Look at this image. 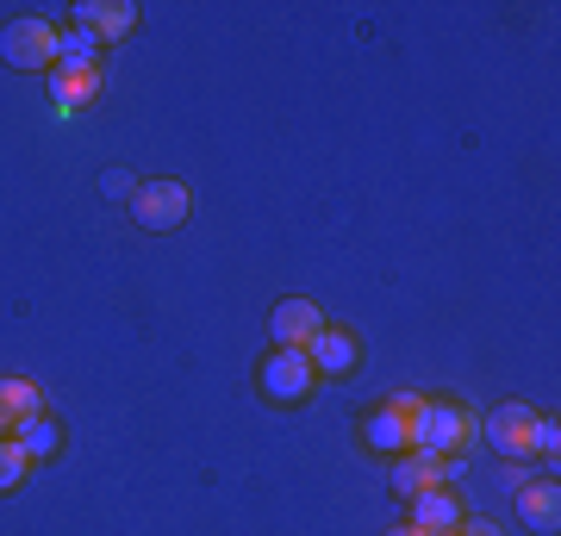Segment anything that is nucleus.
<instances>
[{
    "label": "nucleus",
    "mask_w": 561,
    "mask_h": 536,
    "mask_svg": "<svg viewBox=\"0 0 561 536\" xmlns=\"http://www.w3.org/2000/svg\"><path fill=\"white\" fill-rule=\"evenodd\" d=\"M481 437L493 443L505 461H524V456H549L556 461V449H561L556 418H537L530 406H500L493 418H481Z\"/></svg>",
    "instance_id": "nucleus-1"
},
{
    "label": "nucleus",
    "mask_w": 561,
    "mask_h": 536,
    "mask_svg": "<svg viewBox=\"0 0 561 536\" xmlns=\"http://www.w3.org/2000/svg\"><path fill=\"white\" fill-rule=\"evenodd\" d=\"M0 62L7 69H57L62 62V32L50 20H13L0 25Z\"/></svg>",
    "instance_id": "nucleus-2"
},
{
    "label": "nucleus",
    "mask_w": 561,
    "mask_h": 536,
    "mask_svg": "<svg viewBox=\"0 0 561 536\" xmlns=\"http://www.w3.org/2000/svg\"><path fill=\"white\" fill-rule=\"evenodd\" d=\"M481 437V418L468 412V406H449V399H431L419 418V449L431 456H468Z\"/></svg>",
    "instance_id": "nucleus-3"
},
{
    "label": "nucleus",
    "mask_w": 561,
    "mask_h": 536,
    "mask_svg": "<svg viewBox=\"0 0 561 536\" xmlns=\"http://www.w3.org/2000/svg\"><path fill=\"white\" fill-rule=\"evenodd\" d=\"M312 387H319V368H312L306 350H268V362H262V394L280 399V406H300Z\"/></svg>",
    "instance_id": "nucleus-4"
},
{
    "label": "nucleus",
    "mask_w": 561,
    "mask_h": 536,
    "mask_svg": "<svg viewBox=\"0 0 561 536\" xmlns=\"http://www.w3.org/2000/svg\"><path fill=\"white\" fill-rule=\"evenodd\" d=\"M461 475V456H431V449H405L393 456V493L400 499H419L431 487H449Z\"/></svg>",
    "instance_id": "nucleus-5"
},
{
    "label": "nucleus",
    "mask_w": 561,
    "mask_h": 536,
    "mask_svg": "<svg viewBox=\"0 0 561 536\" xmlns=\"http://www.w3.org/2000/svg\"><path fill=\"white\" fill-rule=\"evenodd\" d=\"M131 213H138V225H150V231H175V225L187 219V187H181V181H138Z\"/></svg>",
    "instance_id": "nucleus-6"
},
{
    "label": "nucleus",
    "mask_w": 561,
    "mask_h": 536,
    "mask_svg": "<svg viewBox=\"0 0 561 536\" xmlns=\"http://www.w3.org/2000/svg\"><path fill=\"white\" fill-rule=\"evenodd\" d=\"M319 331H324V312L312 306V299H280L275 312H268V338H275V350H306Z\"/></svg>",
    "instance_id": "nucleus-7"
},
{
    "label": "nucleus",
    "mask_w": 561,
    "mask_h": 536,
    "mask_svg": "<svg viewBox=\"0 0 561 536\" xmlns=\"http://www.w3.org/2000/svg\"><path fill=\"white\" fill-rule=\"evenodd\" d=\"M76 20H81V32H88V38L119 44V38H131L138 7H131V0H88V7H76Z\"/></svg>",
    "instance_id": "nucleus-8"
},
{
    "label": "nucleus",
    "mask_w": 561,
    "mask_h": 536,
    "mask_svg": "<svg viewBox=\"0 0 561 536\" xmlns=\"http://www.w3.org/2000/svg\"><path fill=\"white\" fill-rule=\"evenodd\" d=\"M518 517L537 536H556L561 531V487L556 480H518Z\"/></svg>",
    "instance_id": "nucleus-9"
},
{
    "label": "nucleus",
    "mask_w": 561,
    "mask_h": 536,
    "mask_svg": "<svg viewBox=\"0 0 561 536\" xmlns=\"http://www.w3.org/2000/svg\"><path fill=\"white\" fill-rule=\"evenodd\" d=\"M362 437H368V449H381V456H405V449H419V424H405L400 412H375L368 424H362Z\"/></svg>",
    "instance_id": "nucleus-10"
},
{
    "label": "nucleus",
    "mask_w": 561,
    "mask_h": 536,
    "mask_svg": "<svg viewBox=\"0 0 561 536\" xmlns=\"http://www.w3.org/2000/svg\"><path fill=\"white\" fill-rule=\"evenodd\" d=\"M306 356H312V368H319V375H350V368H356V338L324 324L319 338L306 343Z\"/></svg>",
    "instance_id": "nucleus-11"
},
{
    "label": "nucleus",
    "mask_w": 561,
    "mask_h": 536,
    "mask_svg": "<svg viewBox=\"0 0 561 536\" xmlns=\"http://www.w3.org/2000/svg\"><path fill=\"white\" fill-rule=\"evenodd\" d=\"M405 524H419V531H456L461 524V505H456V493H449V487H431V493H419L412 499V517H405Z\"/></svg>",
    "instance_id": "nucleus-12"
},
{
    "label": "nucleus",
    "mask_w": 561,
    "mask_h": 536,
    "mask_svg": "<svg viewBox=\"0 0 561 536\" xmlns=\"http://www.w3.org/2000/svg\"><path fill=\"white\" fill-rule=\"evenodd\" d=\"M50 81H57V94L69 100V106H76V100H94L106 88L94 62H57V69H50Z\"/></svg>",
    "instance_id": "nucleus-13"
},
{
    "label": "nucleus",
    "mask_w": 561,
    "mask_h": 536,
    "mask_svg": "<svg viewBox=\"0 0 561 536\" xmlns=\"http://www.w3.org/2000/svg\"><path fill=\"white\" fill-rule=\"evenodd\" d=\"M13 443H20L25 456L38 461V456H57V443H62V431H57V418H20V424H13Z\"/></svg>",
    "instance_id": "nucleus-14"
},
{
    "label": "nucleus",
    "mask_w": 561,
    "mask_h": 536,
    "mask_svg": "<svg viewBox=\"0 0 561 536\" xmlns=\"http://www.w3.org/2000/svg\"><path fill=\"white\" fill-rule=\"evenodd\" d=\"M0 412L13 418V424H20V418H38V412H44V394H38V380H25V375H7V380H0Z\"/></svg>",
    "instance_id": "nucleus-15"
},
{
    "label": "nucleus",
    "mask_w": 561,
    "mask_h": 536,
    "mask_svg": "<svg viewBox=\"0 0 561 536\" xmlns=\"http://www.w3.org/2000/svg\"><path fill=\"white\" fill-rule=\"evenodd\" d=\"M25 468H32V456H25L13 437H0V493H13V487L25 480Z\"/></svg>",
    "instance_id": "nucleus-16"
},
{
    "label": "nucleus",
    "mask_w": 561,
    "mask_h": 536,
    "mask_svg": "<svg viewBox=\"0 0 561 536\" xmlns=\"http://www.w3.org/2000/svg\"><path fill=\"white\" fill-rule=\"evenodd\" d=\"M62 62H94V38L88 32H62Z\"/></svg>",
    "instance_id": "nucleus-17"
},
{
    "label": "nucleus",
    "mask_w": 561,
    "mask_h": 536,
    "mask_svg": "<svg viewBox=\"0 0 561 536\" xmlns=\"http://www.w3.org/2000/svg\"><path fill=\"white\" fill-rule=\"evenodd\" d=\"M424 406H431L424 394H393V399H387V412H400L405 424H419V418H424Z\"/></svg>",
    "instance_id": "nucleus-18"
},
{
    "label": "nucleus",
    "mask_w": 561,
    "mask_h": 536,
    "mask_svg": "<svg viewBox=\"0 0 561 536\" xmlns=\"http://www.w3.org/2000/svg\"><path fill=\"white\" fill-rule=\"evenodd\" d=\"M461 536H500L493 524H481V517H461Z\"/></svg>",
    "instance_id": "nucleus-19"
},
{
    "label": "nucleus",
    "mask_w": 561,
    "mask_h": 536,
    "mask_svg": "<svg viewBox=\"0 0 561 536\" xmlns=\"http://www.w3.org/2000/svg\"><path fill=\"white\" fill-rule=\"evenodd\" d=\"M387 536H431V531H419V524H393Z\"/></svg>",
    "instance_id": "nucleus-20"
},
{
    "label": "nucleus",
    "mask_w": 561,
    "mask_h": 536,
    "mask_svg": "<svg viewBox=\"0 0 561 536\" xmlns=\"http://www.w3.org/2000/svg\"><path fill=\"white\" fill-rule=\"evenodd\" d=\"M0 437H13V418H7V412H0Z\"/></svg>",
    "instance_id": "nucleus-21"
},
{
    "label": "nucleus",
    "mask_w": 561,
    "mask_h": 536,
    "mask_svg": "<svg viewBox=\"0 0 561 536\" xmlns=\"http://www.w3.org/2000/svg\"><path fill=\"white\" fill-rule=\"evenodd\" d=\"M437 536H461V524H456V531H437Z\"/></svg>",
    "instance_id": "nucleus-22"
}]
</instances>
